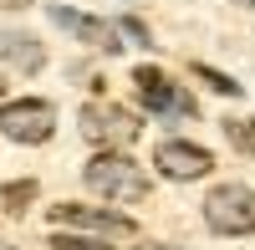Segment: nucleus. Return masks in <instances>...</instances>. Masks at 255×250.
Segmentation results:
<instances>
[{"instance_id":"obj_15","label":"nucleus","mask_w":255,"mask_h":250,"mask_svg":"<svg viewBox=\"0 0 255 250\" xmlns=\"http://www.w3.org/2000/svg\"><path fill=\"white\" fill-rule=\"evenodd\" d=\"M240 5H250V10H255V0H240Z\"/></svg>"},{"instance_id":"obj_3","label":"nucleus","mask_w":255,"mask_h":250,"mask_svg":"<svg viewBox=\"0 0 255 250\" xmlns=\"http://www.w3.org/2000/svg\"><path fill=\"white\" fill-rule=\"evenodd\" d=\"M82 138L102 143V148H123V143L138 138V118L123 113L118 102H87L82 108Z\"/></svg>"},{"instance_id":"obj_14","label":"nucleus","mask_w":255,"mask_h":250,"mask_svg":"<svg viewBox=\"0 0 255 250\" xmlns=\"http://www.w3.org/2000/svg\"><path fill=\"white\" fill-rule=\"evenodd\" d=\"M123 31H128V36H133V41H138V46H148V31L138 26V20H123Z\"/></svg>"},{"instance_id":"obj_4","label":"nucleus","mask_w":255,"mask_h":250,"mask_svg":"<svg viewBox=\"0 0 255 250\" xmlns=\"http://www.w3.org/2000/svg\"><path fill=\"white\" fill-rule=\"evenodd\" d=\"M0 128H5L10 143H46L51 128H56V113H51V102H41V97H20V102H5V108H0Z\"/></svg>"},{"instance_id":"obj_2","label":"nucleus","mask_w":255,"mask_h":250,"mask_svg":"<svg viewBox=\"0 0 255 250\" xmlns=\"http://www.w3.org/2000/svg\"><path fill=\"white\" fill-rule=\"evenodd\" d=\"M204 225L215 235H255V189L215 184L209 199H204Z\"/></svg>"},{"instance_id":"obj_13","label":"nucleus","mask_w":255,"mask_h":250,"mask_svg":"<svg viewBox=\"0 0 255 250\" xmlns=\"http://www.w3.org/2000/svg\"><path fill=\"white\" fill-rule=\"evenodd\" d=\"M225 133L235 138L240 148H250V153H255V118H250V123H240V118H230V123H225Z\"/></svg>"},{"instance_id":"obj_5","label":"nucleus","mask_w":255,"mask_h":250,"mask_svg":"<svg viewBox=\"0 0 255 250\" xmlns=\"http://www.w3.org/2000/svg\"><path fill=\"white\" fill-rule=\"evenodd\" d=\"M153 163H158V174H163V179H179V184H184V179H204L209 169H215L209 148H199V143H179V138L158 143Z\"/></svg>"},{"instance_id":"obj_9","label":"nucleus","mask_w":255,"mask_h":250,"mask_svg":"<svg viewBox=\"0 0 255 250\" xmlns=\"http://www.w3.org/2000/svg\"><path fill=\"white\" fill-rule=\"evenodd\" d=\"M0 51H5V61H10V67H20V72H41V67H46V56H41V46H36V41L31 36H5V41H0Z\"/></svg>"},{"instance_id":"obj_1","label":"nucleus","mask_w":255,"mask_h":250,"mask_svg":"<svg viewBox=\"0 0 255 250\" xmlns=\"http://www.w3.org/2000/svg\"><path fill=\"white\" fill-rule=\"evenodd\" d=\"M82 179H87L92 194L113 199V204H138V199L148 194V174H143L128 153H118V148L97 153V158L87 163V174H82Z\"/></svg>"},{"instance_id":"obj_12","label":"nucleus","mask_w":255,"mask_h":250,"mask_svg":"<svg viewBox=\"0 0 255 250\" xmlns=\"http://www.w3.org/2000/svg\"><path fill=\"white\" fill-rule=\"evenodd\" d=\"M31 199H36V179H20V184H5V204H10V210H26Z\"/></svg>"},{"instance_id":"obj_16","label":"nucleus","mask_w":255,"mask_h":250,"mask_svg":"<svg viewBox=\"0 0 255 250\" xmlns=\"http://www.w3.org/2000/svg\"><path fill=\"white\" fill-rule=\"evenodd\" d=\"M0 92H5V77H0Z\"/></svg>"},{"instance_id":"obj_7","label":"nucleus","mask_w":255,"mask_h":250,"mask_svg":"<svg viewBox=\"0 0 255 250\" xmlns=\"http://www.w3.org/2000/svg\"><path fill=\"white\" fill-rule=\"evenodd\" d=\"M56 225L67 230H92V235H133V220L118 210H87V204H56L51 210Z\"/></svg>"},{"instance_id":"obj_10","label":"nucleus","mask_w":255,"mask_h":250,"mask_svg":"<svg viewBox=\"0 0 255 250\" xmlns=\"http://www.w3.org/2000/svg\"><path fill=\"white\" fill-rule=\"evenodd\" d=\"M194 72H199V82H209L220 97H235V92H240V82H235V77H225V72H215V67H194Z\"/></svg>"},{"instance_id":"obj_11","label":"nucleus","mask_w":255,"mask_h":250,"mask_svg":"<svg viewBox=\"0 0 255 250\" xmlns=\"http://www.w3.org/2000/svg\"><path fill=\"white\" fill-rule=\"evenodd\" d=\"M51 250H108V245L92 240V235H67L61 230V235H51Z\"/></svg>"},{"instance_id":"obj_8","label":"nucleus","mask_w":255,"mask_h":250,"mask_svg":"<svg viewBox=\"0 0 255 250\" xmlns=\"http://www.w3.org/2000/svg\"><path fill=\"white\" fill-rule=\"evenodd\" d=\"M51 20H56L61 31H72L77 41L97 46V51H123V46H118V31L108 26V20H97V15H82V10H72V5H51Z\"/></svg>"},{"instance_id":"obj_6","label":"nucleus","mask_w":255,"mask_h":250,"mask_svg":"<svg viewBox=\"0 0 255 250\" xmlns=\"http://www.w3.org/2000/svg\"><path fill=\"white\" fill-rule=\"evenodd\" d=\"M133 87H138V97H143L148 113H194L189 92H179L158 67H138V72H133Z\"/></svg>"},{"instance_id":"obj_17","label":"nucleus","mask_w":255,"mask_h":250,"mask_svg":"<svg viewBox=\"0 0 255 250\" xmlns=\"http://www.w3.org/2000/svg\"><path fill=\"white\" fill-rule=\"evenodd\" d=\"M10 5H15V0H10Z\"/></svg>"}]
</instances>
